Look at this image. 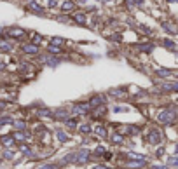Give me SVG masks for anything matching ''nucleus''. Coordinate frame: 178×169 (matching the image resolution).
Returning a JSON list of instances; mask_svg holds the SVG:
<instances>
[{"label":"nucleus","instance_id":"obj_1","mask_svg":"<svg viewBox=\"0 0 178 169\" xmlns=\"http://www.w3.org/2000/svg\"><path fill=\"white\" fill-rule=\"evenodd\" d=\"M157 119H159L161 122H164V124H168V125H169V124H173V122L176 120V115H175L173 112H169V110H162V112L159 113V117H157Z\"/></svg>","mask_w":178,"mask_h":169},{"label":"nucleus","instance_id":"obj_2","mask_svg":"<svg viewBox=\"0 0 178 169\" xmlns=\"http://www.w3.org/2000/svg\"><path fill=\"white\" fill-rule=\"evenodd\" d=\"M161 139H162V138H161L159 129H155V127H154V129H150V131H148V141H150L152 145H159V143H161Z\"/></svg>","mask_w":178,"mask_h":169},{"label":"nucleus","instance_id":"obj_3","mask_svg":"<svg viewBox=\"0 0 178 169\" xmlns=\"http://www.w3.org/2000/svg\"><path fill=\"white\" fill-rule=\"evenodd\" d=\"M23 51H25L26 54H37V52H38V46H35V44H26V46H23Z\"/></svg>","mask_w":178,"mask_h":169},{"label":"nucleus","instance_id":"obj_4","mask_svg":"<svg viewBox=\"0 0 178 169\" xmlns=\"http://www.w3.org/2000/svg\"><path fill=\"white\" fill-rule=\"evenodd\" d=\"M87 159H89V150H80V152L77 154V157H75L77 162H86Z\"/></svg>","mask_w":178,"mask_h":169},{"label":"nucleus","instance_id":"obj_5","mask_svg":"<svg viewBox=\"0 0 178 169\" xmlns=\"http://www.w3.org/2000/svg\"><path fill=\"white\" fill-rule=\"evenodd\" d=\"M73 7H75V4L72 2V0H65V2L61 4V9H63L65 12H70V11H73Z\"/></svg>","mask_w":178,"mask_h":169},{"label":"nucleus","instance_id":"obj_6","mask_svg":"<svg viewBox=\"0 0 178 169\" xmlns=\"http://www.w3.org/2000/svg\"><path fill=\"white\" fill-rule=\"evenodd\" d=\"M9 35L14 37V38H19V37L25 35V30H21V28H12V30H9Z\"/></svg>","mask_w":178,"mask_h":169},{"label":"nucleus","instance_id":"obj_7","mask_svg":"<svg viewBox=\"0 0 178 169\" xmlns=\"http://www.w3.org/2000/svg\"><path fill=\"white\" fill-rule=\"evenodd\" d=\"M94 133H96L100 138H105V136L108 134V133H107V129L103 127V125H96V127H94Z\"/></svg>","mask_w":178,"mask_h":169},{"label":"nucleus","instance_id":"obj_8","mask_svg":"<svg viewBox=\"0 0 178 169\" xmlns=\"http://www.w3.org/2000/svg\"><path fill=\"white\" fill-rule=\"evenodd\" d=\"M73 19H75V23H80V25H84V23H86V14H82V12H77V14L73 16Z\"/></svg>","mask_w":178,"mask_h":169},{"label":"nucleus","instance_id":"obj_9","mask_svg":"<svg viewBox=\"0 0 178 169\" xmlns=\"http://www.w3.org/2000/svg\"><path fill=\"white\" fill-rule=\"evenodd\" d=\"M162 26H164V30H168V33H171V35H175V33H178V30H176V28H175V26H173L171 23H164Z\"/></svg>","mask_w":178,"mask_h":169},{"label":"nucleus","instance_id":"obj_10","mask_svg":"<svg viewBox=\"0 0 178 169\" xmlns=\"http://www.w3.org/2000/svg\"><path fill=\"white\" fill-rule=\"evenodd\" d=\"M28 7H30V9H33L35 12H44V9H42L37 2H30V4H28Z\"/></svg>","mask_w":178,"mask_h":169},{"label":"nucleus","instance_id":"obj_11","mask_svg":"<svg viewBox=\"0 0 178 169\" xmlns=\"http://www.w3.org/2000/svg\"><path fill=\"white\" fill-rule=\"evenodd\" d=\"M54 117L56 119H66V117H68V110H59V112L54 113Z\"/></svg>","mask_w":178,"mask_h":169},{"label":"nucleus","instance_id":"obj_12","mask_svg":"<svg viewBox=\"0 0 178 169\" xmlns=\"http://www.w3.org/2000/svg\"><path fill=\"white\" fill-rule=\"evenodd\" d=\"M101 103H103V98H100V96H98V98H93L89 105H91V107H100Z\"/></svg>","mask_w":178,"mask_h":169},{"label":"nucleus","instance_id":"obj_13","mask_svg":"<svg viewBox=\"0 0 178 169\" xmlns=\"http://www.w3.org/2000/svg\"><path fill=\"white\" fill-rule=\"evenodd\" d=\"M138 49L143 51V52H150V51L154 49V46H152V44H143V46H138Z\"/></svg>","mask_w":178,"mask_h":169},{"label":"nucleus","instance_id":"obj_14","mask_svg":"<svg viewBox=\"0 0 178 169\" xmlns=\"http://www.w3.org/2000/svg\"><path fill=\"white\" fill-rule=\"evenodd\" d=\"M79 131L84 133V134H87V133H91V125H89V124H82L80 127H79Z\"/></svg>","mask_w":178,"mask_h":169},{"label":"nucleus","instance_id":"obj_15","mask_svg":"<svg viewBox=\"0 0 178 169\" xmlns=\"http://www.w3.org/2000/svg\"><path fill=\"white\" fill-rule=\"evenodd\" d=\"M63 42H65V40H63L61 37H54V38H53V42H51V44H53V46H58V47H59V46L63 44Z\"/></svg>","mask_w":178,"mask_h":169},{"label":"nucleus","instance_id":"obj_16","mask_svg":"<svg viewBox=\"0 0 178 169\" xmlns=\"http://www.w3.org/2000/svg\"><path fill=\"white\" fill-rule=\"evenodd\" d=\"M162 89H166V91H178V84H169V86H162Z\"/></svg>","mask_w":178,"mask_h":169},{"label":"nucleus","instance_id":"obj_17","mask_svg":"<svg viewBox=\"0 0 178 169\" xmlns=\"http://www.w3.org/2000/svg\"><path fill=\"white\" fill-rule=\"evenodd\" d=\"M56 134H58V138H59V141H68V134H65L63 131H58Z\"/></svg>","mask_w":178,"mask_h":169},{"label":"nucleus","instance_id":"obj_18","mask_svg":"<svg viewBox=\"0 0 178 169\" xmlns=\"http://www.w3.org/2000/svg\"><path fill=\"white\" fill-rule=\"evenodd\" d=\"M47 49H49V52H54V54H59V52H61V49H59L58 46H53V44H51Z\"/></svg>","mask_w":178,"mask_h":169},{"label":"nucleus","instance_id":"obj_19","mask_svg":"<svg viewBox=\"0 0 178 169\" xmlns=\"http://www.w3.org/2000/svg\"><path fill=\"white\" fill-rule=\"evenodd\" d=\"M0 47H2L4 51H11V49H12V46L7 44V42H0Z\"/></svg>","mask_w":178,"mask_h":169},{"label":"nucleus","instance_id":"obj_20","mask_svg":"<svg viewBox=\"0 0 178 169\" xmlns=\"http://www.w3.org/2000/svg\"><path fill=\"white\" fill-rule=\"evenodd\" d=\"M66 125L72 129V127H75V125H77V120H75V119H68V120H66Z\"/></svg>","mask_w":178,"mask_h":169},{"label":"nucleus","instance_id":"obj_21","mask_svg":"<svg viewBox=\"0 0 178 169\" xmlns=\"http://www.w3.org/2000/svg\"><path fill=\"white\" fill-rule=\"evenodd\" d=\"M143 162H145V160H138V162H129L127 166H129V167H140V166H143Z\"/></svg>","mask_w":178,"mask_h":169},{"label":"nucleus","instance_id":"obj_22","mask_svg":"<svg viewBox=\"0 0 178 169\" xmlns=\"http://www.w3.org/2000/svg\"><path fill=\"white\" fill-rule=\"evenodd\" d=\"M157 75H161V77H168V75H171V72H169V70H157Z\"/></svg>","mask_w":178,"mask_h":169},{"label":"nucleus","instance_id":"obj_23","mask_svg":"<svg viewBox=\"0 0 178 169\" xmlns=\"http://www.w3.org/2000/svg\"><path fill=\"white\" fill-rule=\"evenodd\" d=\"M168 166H176V167H178V159H175V157L168 159Z\"/></svg>","mask_w":178,"mask_h":169},{"label":"nucleus","instance_id":"obj_24","mask_svg":"<svg viewBox=\"0 0 178 169\" xmlns=\"http://www.w3.org/2000/svg\"><path fill=\"white\" fill-rule=\"evenodd\" d=\"M164 46H166L168 49H175V44H173L171 40H164Z\"/></svg>","mask_w":178,"mask_h":169},{"label":"nucleus","instance_id":"obj_25","mask_svg":"<svg viewBox=\"0 0 178 169\" xmlns=\"http://www.w3.org/2000/svg\"><path fill=\"white\" fill-rule=\"evenodd\" d=\"M12 143H14V139H12V138H9V136H7V138L4 139V145H7V146H11Z\"/></svg>","mask_w":178,"mask_h":169},{"label":"nucleus","instance_id":"obj_26","mask_svg":"<svg viewBox=\"0 0 178 169\" xmlns=\"http://www.w3.org/2000/svg\"><path fill=\"white\" fill-rule=\"evenodd\" d=\"M40 169H58V166H54V164H47V166H42Z\"/></svg>","mask_w":178,"mask_h":169},{"label":"nucleus","instance_id":"obj_27","mask_svg":"<svg viewBox=\"0 0 178 169\" xmlns=\"http://www.w3.org/2000/svg\"><path fill=\"white\" fill-rule=\"evenodd\" d=\"M14 138H16V139H25V134H23V133H16Z\"/></svg>","mask_w":178,"mask_h":169},{"label":"nucleus","instance_id":"obj_28","mask_svg":"<svg viewBox=\"0 0 178 169\" xmlns=\"http://www.w3.org/2000/svg\"><path fill=\"white\" fill-rule=\"evenodd\" d=\"M114 143H122V138L115 134V136H114Z\"/></svg>","mask_w":178,"mask_h":169},{"label":"nucleus","instance_id":"obj_29","mask_svg":"<svg viewBox=\"0 0 178 169\" xmlns=\"http://www.w3.org/2000/svg\"><path fill=\"white\" fill-rule=\"evenodd\" d=\"M16 127H19V129H23V127H25V124H23V122H16Z\"/></svg>","mask_w":178,"mask_h":169},{"label":"nucleus","instance_id":"obj_30","mask_svg":"<svg viewBox=\"0 0 178 169\" xmlns=\"http://www.w3.org/2000/svg\"><path fill=\"white\" fill-rule=\"evenodd\" d=\"M94 152H96V154H98V155H100V154H103V152H105V150H103V148H101V146H98V148H96V150H94Z\"/></svg>","mask_w":178,"mask_h":169},{"label":"nucleus","instance_id":"obj_31","mask_svg":"<svg viewBox=\"0 0 178 169\" xmlns=\"http://www.w3.org/2000/svg\"><path fill=\"white\" fill-rule=\"evenodd\" d=\"M47 4H49V7H54V5H56V0H49Z\"/></svg>","mask_w":178,"mask_h":169},{"label":"nucleus","instance_id":"obj_32","mask_svg":"<svg viewBox=\"0 0 178 169\" xmlns=\"http://www.w3.org/2000/svg\"><path fill=\"white\" fill-rule=\"evenodd\" d=\"M152 169H168V167H164V166H154Z\"/></svg>","mask_w":178,"mask_h":169},{"label":"nucleus","instance_id":"obj_33","mask_svg":"<svg viewBox=\"0 0 178 169\" xmlns=\"http://www.w3.org/2000/svg\"><path fill=\"white\" fill-rule=\"evenodd\" d=\"M94 169H110V167H105V166H94Z\"/></svg>","mask_w":178,"mask_h":169},{"label":"nucleus","instance_id":"obj_34","mask_svg":"<svg viewBox=\"0 0 178 169\" xmlns=\"http://www.w3.org/2000/svg\"><path fill=\"white\" fill-rule=\"evenodd\" d=\"M166 2H169V4H178V0H166Z\"/></svg>","mask_w":178,"mask_h":169}]
</instances>
